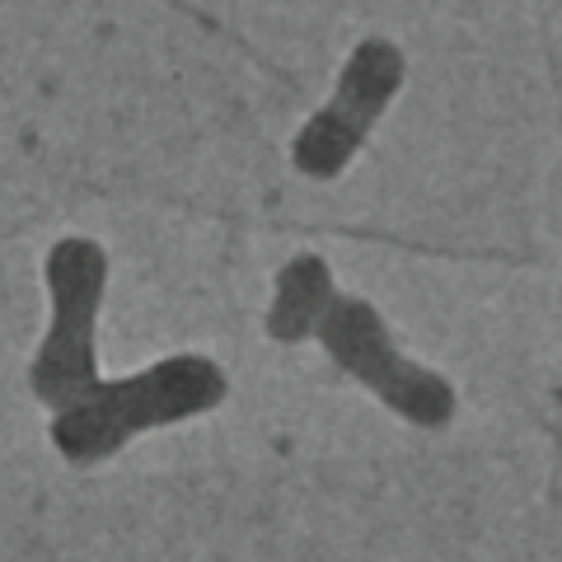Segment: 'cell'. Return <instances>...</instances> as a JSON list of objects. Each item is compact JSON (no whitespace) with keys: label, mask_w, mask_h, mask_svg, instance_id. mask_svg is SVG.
<instances>
[{"label":"cell","mask_w":562,"mask_h":562,"mask_svg":"<svg viewBox=\"0 0 562 562\" xmlns=\"http://www.w3.org/2000/svg\"><path fill=\"white\" fill-rule=\"evenodd\" d=\"M333 272L324 258L301 254L291 258L286 268L277 272V286H272V310H268V338L272 342H305L314 338L324 310L333 305Z\"/></svg>","instance_id":"obj_5"},{"label":"cell","mask_w":562,"mask_h":562,"mask_svg":"<svg viewBox=\"0 0 562 562\" xmlns=\"http://www.w3.org/2000/svg\"><path fill=\"white\" fill-rule=\"evenodd\" d=\"M109 291V254L99 239L66 235L47 249V295L52 324L29 366L33 398L52 408V417L85 403L99 390V310Z\"/></svg>","instance_id":"obj_2"},{"label":"cell","mask_w":562,"mask_h":562,"mask_svg":"<svg viewBox=\"0 0 562 562\" xmlns=\"http://www.w3.org/2000/svg\"><path fill=\"white\" fill-rule=\"evenodd\" d=\"M314 338L324 342V351L338 361V371H347L361 390H371L384 408L398 413L413 427H446L460 408V394L446 375H436L431 366H417L413 357H403L384 314L361 301V295H333V305L324 310Z\"/></svg>","instance_id":"obj_3"},{"label":"cell","mask_w":562,"mask_h":562,"mask_svg":"<svg viewBox=\"0 0 562 562\" xmlns=\"http://www.w3.org/2000/svg\"><path fill=\"white\" fill-rule=\"evenodd\" d=\"M231 394V380L202 351H173V357L146 366L136 375L103 380L99 390L52 417V446L66 464H99L140 431L173 427V422L202 417L221 408Z\"/></svg>","instance_id":"obj_1"},{"label":"cell","mask_w":562,"mask_h":562,"mask_svg":"<svg viewBox=\"0 0 562 562\" xmlns=\"http://www.w3.org/2000/svg\"><path fill=\"white\" fill-rule=\"evenodd\" d=\"M408 80V57L390 38H361L338 70L333 99L291 140V165L314 183H328L357 160L366 136Z\"/></svg>","instance_id":"obj_4"}]
</instances>
